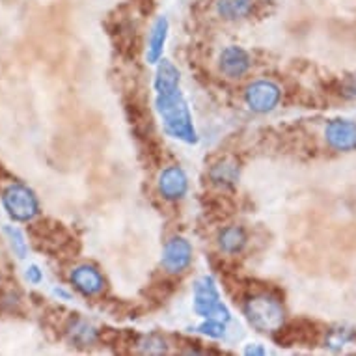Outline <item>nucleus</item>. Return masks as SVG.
Returning a JSON list of instances; mask_svg holds the SVG:
<instances>
[{
  "mask_svg": "<svg viewBox=\"0 0 356 356\" xmlns=\"http://www.w3.org/2000/svg\"><path fill=\"white\" fill-rule=\"evenodd\" d=\"M243 99L254 114H269L280 105L282 88L270 79H257L245 88Z\"/></svg>",
  "mask_w": 356,
  "mask_h": 356,
  "instance_id": "5",
  "label": "nucleus"
},
{
  "mask_svg": "<svg viewBox=\"0 0 356 356\" xmlns=\"http://www.w3.org/2000/svg\"><path fill=\"white\" fill-rule=\"evenodd\" d=\"M70 282L82 297H99L106 287L103 273L90 263L76 265L75 269L71 270Z\"/></svg>",
  "mask_w": 356,
  "mask_h": 356,
  "instance_id": "10",
  "label": "nucleus"
},
{
  "mask_svg": "<svg viewBox=\"0 0 356 356\" xmlns=\"http://www.w3.org/2000/svg\"><path fill=\"white\" fill-rule=\"evenodd\" d=\"M179 82L181 76L177 67L170 60H161L155 73V94H157L155 106L166 135L185 144H194L198 140L196 129H194L188 103L181 94Z\"/></svg>",
  "mask_w": 356,
  "mask_h": 356,
  "instance_id": "1",
  "label": "nucleus"
},
{
  "mask_svg": "<svg viewBox=\"0 0 356 356\" xmlns=\"http://www.w3.org/2000/svg\"><path fill=\"white\" fill-rule=\"evenodd\" d=\"M343 94L350 99H356V75L349 76L343 84Z\"/></svg>",
  "mask_w": 356,
  "mask_h": 356,
  "instance_id": "21",
  "label": "nucleus"
},
{
  "mask_svg": "<svg viewBox=\"0 0 356 356\" xmlns=\"http://www.w3.org/2000/svg\"><path fill=\"white\" fill-rule=\"evenodd\" d=\"M2 204L8 215L17 222H30L40 215V202L23 183H13L2 193Z\"/></svg>",
  "mask_w": 356,
  "mask_h": 356,
  "instance_id": "4",
  "label": "nucleus"
},
{
  "mask_svg": "<svg viewBox=\"0 0 356 356\" xmlns=\"http://www.w3.org/2000/svg\"><path fill=\"white\" fill-rule=\"evenodd\" d=\"M245 353L246 355H267V350L263 347H257V343H250V347H246Z\"/></svg>",
  "mask_w": 356,
  "mask_h": 356,
  "instance_id": "22",
  "label": "nucleus"
},
{
  "mask_svg": "<svg viewBox=\"0 0 356 356\" xmlns=\"http://www.w3.org/2000/svg\"><path fill=\"white\" fill-rule=\"evenodd\" d=\"M71 339L79 345H92L97 339V330L86 321H75L70 328Z\"/></svg>",
  "mask_w": 356,
  "mask_h": 356,
  "instance_id": "15",
  "label": "nucleus"
},
{
  "mask_svg": "<svg viewBox=\"0 0 356 356\" xmlns=\"http://www.w3.org/2000/svg\"><path fill=\"white\" fill-rule=\"evenodd\" d=\"M4 234L8 235L10 239V245H12V250L17 254V257H26V252H29V245H26V239H24L23 232L19 228H13V226H6L4 228Z\"/></svg>",
  "mask_w": 356,
  "mask_h": 356,
  "instance_id": "16",
  "label": "nucleus"
},
{
  "mask_svg": "<svg viewBox=\"0 0 356 356\" xmlns=\"http://www.w3.org/2000/svg\"><path fill=\"white\" fill-rule=\"evenodd\" d=\"M168 19L157 17V21L153 23L152 32H149V38H147V51L146 58L149 64H159L163 60V51L164 45H166V40H168Z\"/></svg>",
  "mask_w": 356,
  "mask_h": 356,
  "instance_id": "12",
  "label": "nucleus"
},
{
  "mask_svg": "<svg viewBox=\"0 0 356 356\" xmlns=\"http://www.w3.org/2000/svg\"><path fill=\"white\" fill-rule=\"evenodd\" d=\"M193 245L188 243V239L181 237V235H174V237H170L164 243L163 256H161V265H163L164 273L175 276L183 275L193 265Z\"/></svg>",
  "mask_w": 356,
  "mask_h": 356,
  "instance_id": "6",
  "label": "nucleus"
},
{
  "mask_svg": "<svg viewBox=\"0 0 356 356\" xmlns=\"http://www.w3.org/2000/svg\"><path fill=\"white\" fill-rule=\"evenodd\" d=\"M26 280L30 284H40L43 280V275H41V270L38 265H30L29 269H26Z\"/></svg>",
  "mask_w": 356,
  "mask_h": 356,
  "instance_id": "20",
  "label": "nucleus"
},
{
  "mask_svg": "<svg viewBox=\"0 0 356 356\" xmlns=\"http://www.w3.org/2000/svg\"><path fill=\"white\" fill-rule=\"evenodd\" d=\"M252 67V56L239 45H228L218 54V70L229 81H239Z\"/></svg>",
  "mask_w": 356,
  "mask_h": 356,
  "instance_id": "9",
  "label": "nucleus"
},
{
  "mask_svg": "<svg viewBox=\"0 0 356 356\" xmlns=\"http://www.w3.org/2000/svg\"><path fill=\"white\" fill-rule=\"evenodd\" d=\"M350 339H353L350 330H345V328H334V330L328 332L327 345L328 347H332V349H339V347H343L345 343H349Z\"/></svg>",
  "mask_w": 356,
  "mask_h": 356,
  "instance_id": "17",
  "label": "nucleus"
},
{
  "mask_svg": "<svg viewBox=\"0 0 356 356\" xmlns=\"http://www.w3.org/2000/svg\"><path fill=\"white\" fill-rule=\"evenodd\" d=\"M200 332H204L205 336H211V338H222L226 332V323L216 321V319H205L200 325Z\"/></svg>",
  "mask_w": 356,
  "mask_h": 356,
  "instance_id": "18",
  "label": "nucleus"
},
{
  "mask_svg": "<svg viewBox=\"0 0 356 356\" xmlns=\"http://www.w3.org/2000/svg\"><path fill=\"white\" fill-rule=\"evenodd\" d=\"M157 191L166 202H181L188 193V177L179 164H170L161 170L157 177Z\"/></svg>",
  "mask_w": 356,
  "mask_h": 356,
  "instance_id": "7",
  "label": "nucleus"
},
{
  "mask_svg": "<svg viewBox=\"0 0 356 356\" xmlns=\"http://www.w3.org/2000/svg\"><path fill=\"white\" fill-rule=\"evenodd\" d=\"M211 183H215L216 187H234L237 179H239V164L234 159H220L215 163L209 170Z\"/></svg>",
  "mask_w": 356,
  "mask_h": 356,
  "instance_id": "13",
  "label": "nucleus"
},
{
  "mask_svg": "<svg viewBox=\"0 0 356 356\" xmlns=\"http://www.w3.org/2000/svg\"><path fill=\"white\" fill-rule=\"evenodd\" d=\"M216 243H218L220 252L228 254V256H235V254L243 252V248L248 243V237H246V232L241 226H226V228H222L218 232Z\"/></svg>",
  "mask_w": 356,
  "mask_h": 356,
  "instance_id": "14",
  "label": "nucleus"
},
{
  "mask_svg": "<svg viewBox=\"0 0 356 356\" xmlns=\"http://www.w3.org/2000/svg\"><path fill=\"white\" fill-rule=\"evenodd\" d=\"M256 0H215V13L226 23H239L254 13Z\"/></svg>",
  "mask_w": 356,
  "mask_h": 356,
  "instance_id": "11",
  "label": "nucleus"
},
{
  "mask_svg": "<svg viewBox=\"0 0 356 356\" xmlns=\"http://www.w3.org/2000/svg\"><path fill=\"white\" fill-rule=\"evenodd\" d=\"M194 312L196 316L204 319H216V321L228 323L232 319L228 308L224 306L220 291L211 276H202L194 282Z\"/></svg>",
  "mask_w": 356,
  "mask_h": 356,
  "instance_id": "3",
  "label": "nucleus"
},
{
  "mask_svg": "<svg viewBox=\"0 0 356 356\" xmlns=\"http://www.w3.org/2000/svg\"><path fill=\"white\" fill-rule=\"evenodd\" d=\"M325 142L334 152H355L356 149V122L347 118H338L327 123Z\"/></svg>",
  "mask_w": 356,
  "mask_h": 356,
  "instance_id": "8",
  "label": "nucleus"
},
{
  "mask_svg": "<svg viewBox=\"0 0 356 356\" xmlns=\"http://www.w3.org/2000/svg\"><path fill=\"white\" fill-rule=\"evenodd\" d=\"M243 312H245L246 321L250 323V327L263 334L280 330L286 321V309L282 302L267 293H257V295L246 298L243 304Z\"/></svg>",
  "mask_w": 356,
  "mask_h": 356,
  "instance_id": "2",
  "label": "nucleus"
},
{
  "mask_svg": "<svg viewBox=\"0 0 356 356\" xmlns=\"http://www.w3.org/2000/svg\"><path fill=\"white\" fill-rule=\"evenodd\" d=\"M142 345H146L144 350L149 353V355H161V353L166 350V347H164V345H166L164 343V339L159 338V336H149V338L144 339V343Z\"/></svg>",
  "mask_w": 356,
  "mask_h": 356,
  "instance_id": "19",
  "label": "nucleus"
}]
</instances>
